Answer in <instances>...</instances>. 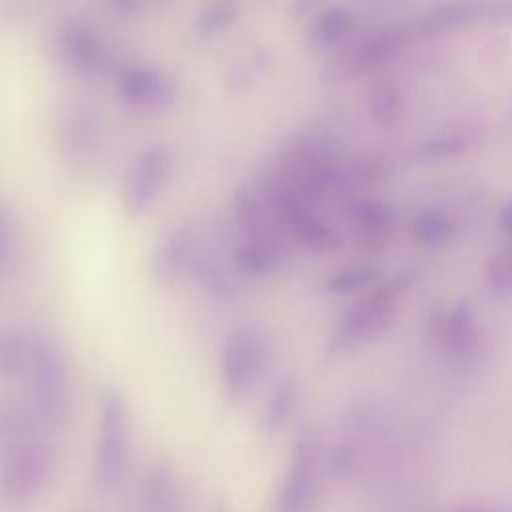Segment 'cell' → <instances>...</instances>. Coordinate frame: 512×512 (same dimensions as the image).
Segmentation results:
<instances>
[{"instance_id":"cell-9","label":"cell","mask_w":512,"mask_h":512,"mask_svg":"<svg viewBox=\"0 0 512 512\" xmlns=\"http://www.w3.org/2000/svg\"><path fill=\"white\" fill-rule=\"evenodd\" d=\"M320 448L312 434H300L290 450L288 464L270 512H310L320 492Z\"/></svg>"},{"instance_id":"cell-22","label":"cell","mask_w":512,"mask_h":512,"mask_svg":"<svg viewBox=\"0 0 512 512\" xmlns=\"http://www.w3.org/2000/svg\"><path fill=\"white\" fill-rule=\"evenodd\" d=\"M34 332L10 324L0 328V376L12 378L28 370Z\"/></svg>"},{"instance_id":"cell-13","label":"cell","mask_w":512,"mask_h":512,"mask_svg":"<svg viewBox=\"0 0 512 512\" xmlns=\"http://www.w3.org/2000/svg\"><path fill=\"white\" fill-rule=\"evenodd\" d=\"M428 336L452 362H468L480 346V328L474 310L466 302L440 308L430 318Z\"/></svg>"},{"instance_id":"cell-2","label":"cell","mask_w":512,"mask_h":512,"mask_svg":"<svg viewBox=\"0 0 512 512\" xmlns=\"http://www.w3.org/2000/svg\"><path fill=\"white\" fill-rule=\"evenodd\" d=\"M270 206L280 232L310 250H330L338 236L316 202L300 194L274 166L256 182Z\"/></svg>"},{"instance_id":"cell-10","label":"cell","mask_w":512,"mask_h":512,"mask_svg":"<svg viewBox=\"0 0 512 512\" xmlns=\"http://www.w3.org/2000/svg\"><path fill=\"white\" fill-rule=\"evenodd\" d=\"M116 96L134 112H162L178 96L176 78L150 62L120 64L114 72Z\"/></svg>"},{"instance_id":"cell-5","label":"cell","mask_w":512,"mask_h":512,"mask_svg":"<svg viewBox=\"0 0 512 512\" xmlns=\"http://www.w3.org/2000/svg\"><path fill=\"white\" fill-rule=\"evenodd\" d=\"M132 438V416L124 392L106 386L98 400L96 434L92 448V484L98 490H112L126 468Z\"/></svg>"},{"instance_id":"cell-21","label":"cell","mask_w":512,"mask_h":512,"mask_svg":"<svg viewBox=\"0 0 512 512\" xmlns=\"http://www.w3.org/2000/svg\"><path fill=\"white\" fill-rule=\"evenodd\" d=\"M240 18V4L230 0H218L204 4L190 22V34L196 42H214L228 32Z\"/></svg>"},{"instance_id":"cell-28","label":"cell","mask_w":512,"mask_h":512,"mask_svg":"<svg viewBox=\"0 0 512 512\" xmlns=\"http://www.w3.org/2000/svg\"><path fill=\"white\" fill-rule=\"evenodd\" d=\"M378 278H380V270L372 264H348V266L334 270L326 278L324 290L328 294L348 296L352 292H360V290L374 286L378 282Z\"/></svg>"},{"instance_id":"cell-33","label":"cell","mask_w":512,"mask_h":512,"mask_svg":"<svg viewBox=\"0 0 512 512\" xmlns=\"http://www.w3.org/2000/svg\"><path fill=\"white\" fill-rule=\"evenodd\" d=\"M208 512H232V510H230V506H228V502H226V500L218 498V500H214V502H212V506H210V510H208Z\"/></svg>"},{"instance_id":"cell-31","label":"cell","mask_w":512,"mask_h":512,"mask_svg":"<svg viewBox=\"0 0 512 512\" xmlns=\"http://www.w3.org/2000/svg\"><path fill=\"white\" fill-rule=\"evenodd\" d=\"M14 256V226L10 214L0 204V266Z\"/></svg>"},{"instance_id":"cell-3","label":"cell","mask_w":512,"mask_h":512,"mask_svg":"<svg viewBox=\"0 0 512 512\" xmlns=\"http://www.w3.org/2000/svg\"><path fill=\"white\" fill-rule=\"evenodd\" d=\"M56 470V450L40 436L10 442L0 460V508L20 512L50 484Z\"/></svg>"},{"instance_id":"cell-24","label":"cell","mask_w":512,"mask_h":512,"mask_svg":"<svg viewBox=\"0 0 512 512\" xmlns=\"http://www.w3.org/2000/svg\"><path fill=\"white\" fill-rule=\"evenodd\" d=\"M190 274L196 278V282L214 296H226L232 290V274L234 270L228 268L220 254H214L210 250H204L200 244V250L194 258Z\"/></svg>"},{"instance_id":"cell-32","label":"cell","mask_w":512,"mask_h":512,"mask_svg":"<svg viewBox=\"0 0 512 512\" xmlns=\"http://www.w3.org/2000/svg\"><path fill=\"white\" fill-rule=\"evenodd\" d=\"M498 226H500V230H502L508 238H512V198L500 208Z\"/></svg>"},{"instance_id":"cell-30","label":"cell","mask_w":512,"mask_h":512,"mask_svg":"<svg viewBox=\"0 0 512 512\" xmlns=\"http://www.w3.org/2000/svg\"><path fill=\"white\" fill-rule=\"evenodd\" d=\"M486 286L498 298L512 294V246L498 250L488 260Z\"/></svg>"},{"instance_id":"cell-23","label":"cell","mask_w":512,"mask_h":512,"mask_svg":"<svg viewBox=\"0 0 512 512\" xmlns=\"http://www.w3.org/2000/svg\"><path fill=\"white\" fill-rule=\"evenodd\" d=\"M272 50L268 46H254L252 50L238 56L224 74V88L230 94L248 90L256 78L270 66Z\"/></svg>"},{"instance_id":"cell-6","label":"cell","mask_w":512,"mask_h":512,"mask_svg":"<svg viewBox=\"0 0 512 512\" xmlns=\"http://www.w3.org/2000/svg\"><path fill=\"white\" fill-rule=\"evenodd\" d=\"M268 362L264 334L254 324L234 326L218 348V382L222 394L238 402L258 384Z\"/></svg>"},{"instance_id":"cell-7","label":"cell","mask_w":512,"mask_h":512,"mask_svg":"<svg viewBox=\"0 0 512 512\" xmlns=\"http://www.w3.org/2000/svg\"><path fill=\"white\" fill-rule=\"evenodd\" d=\"M52 48L56 58L74 74L96 78L116 72V54L104 32L90 20L70 14L54 24Z\"/></svg>"},{"instance_id":"cell-29","label":"cell","mask_w":512,"mask_h":512,"mask_svg":"<svg viewBox=\"0 0 512 512\" xmlns=\"http://www.w3.org/2000/svg\"><path fill=\"white\" fill-rule=\"evenodd\" d=\"M368 110L372 118L382 126H394L404 114L402 94L390 80L374 84L368 92Z\"/></svg>"},{"instance_id":"cell-19","label":"cell","mask_w":512,"mask_h":512,"mask_svg":"<svg viewBox=\"0 0 512 512\" xmlns=\"http://www.w3.org/2000/svg\"><path fill=\"white\" fill-rule=\"evenodd\" d=\"M282 258V240H238L230 254V266L236 276L256 280L272 274Z\"/></svg>"},{"instance_id":"cell-16","label":"cell","mask_w":512,"mask_h":512,"mask_svg":"<svg viewBox=\"0 0 512 512\" xmlns=\"http://www.w3.org/2000/svg\"><path fill=\"white\" fill-rule=\"evenodd\" d=\"M144 512H186V496L178 474L166 462L152 464L142 478Z\"/></svg>"},{"instance_id":"cell-27","label":"cell","mask_w":512,"mask_h":512,"mask_svg":"<svg viewBox=\"0 0 512 512\" xmlns=\"http://www.w3.org/2000/svg\"><path fill=\"white\" fill-rule=\"evenodd\" d=\"M482 6L474 2H452V4H442L434 10H430L422 22L420 28L426 34H444L448 30H454L470 20H474L480 14Z\"/></svg>"},{"instance_id":"cell-8","label":"cell","mask_w":512,"mask_h":512,"mask_svg":"<svg viewBox=\"0 0 512 512\" xmlns=\"http://www.w3.org/2000/svg\"><path fill=\"white\" fill-rule=\"evenodd\" d=\"M172 168L174 154L166 144H146L132 154L120 178V208L126 218H140L154 206Z\"/></svg>"},{"instance_id":"cell-14","label":"cell","mask_w":512,"mask_h":512,"mask_svg":"<svg viewBox=\"0 0 512 512\" xmlns=\"http://www.w3.org/2000/svg\"><path fill=\"white\" fill-rule=\"evenodd\" d=\"M230 220L238 240H282V232L256 182L236 184L230 198Z\"/></svg>"},{"instance_id":"cell-15","label":"cell","mask_w":512,"mask_h":512,"mask_svg":"<svg viewBox=\"0 0 512 512\" xmlns=\"http://www.w3.org/2000/svg\"><path fill=\"white\" fill-rule=\"evenodd\" d=\"M404 38L406 32L396 26L372 28L338 54L334 68L346 76L376 68L380 62H386L402 48Z\"/></svg>"},{"instance_id":"cell-1","label":"cell","mask_w":512,"mask_h":512,"mask_svg":"<svg viewBox=\"0 0 512 512\" xmlns=\"http://www.w3.org/2000/svg\"><path fill=\"white\" fill-rule=\"evenodd\" d=\"M30 402L42 424L64 428L74 416L76 392L66 348L50 332L36 330L28 364Z\"/></svg>"},{"instance_id":"cell-26","label":"cell","mask_w":512,"mask_h":512,"mask_svg":"<svg viewBox=\"0 0 512 512\" xmlns=\"http://www.w3.org/2000/svg\"><path fill=\"white\" fill-rule=\"evenodd\" d=\"M472 144L474 136L468 130H440L416 144V156L426 160L454 158L464 154Z\"/></svg>"},{"instance_id":"cell-11","label":"cell","mask_w":512,"mask_h":512,"mask_svg":"<svg viewBox=\"0 0 512 512\" xmlns=\"http://www.w3.org/2000/svg\"><path fill=\"white\" fill-rule=\"evenodd\" d=\"M106 118L92 102H72L58 120V148L74 164L96 160L106 144Z\"/></svg>"},{"instance_id":"cell-4","label":"cell","mask_w":512,"mask_h":512,"mask_svg":"<svg viewBox=\"0 0 512 512\" xmlns=\"http://www.w3.org/2000/svg\"><path fill=\"white\" fill-rule=\"evenodd\" d=\"M412 282L414 274L400 272L364 294L352 308L342 314V318L334 326L328 342V352H348L386 332L392 326L400 310V302Z\"/></svg>"},{"instance_id":"cell-20","label":"cell","mask_w":512,"mask_h":512,"mask_svg":"<svg viewBox=\"0 0 512 512\" xmlns=\"http://www.w3.org/2000/svg\"><path fill=\"white\" fill-rule=\"evenodd\" d=\"M354 28V14L344 4H330L322 8L310 22L308 38L318 50H330L340 46Z\"/></svg>"},{"instance_id":"cell-18","label":"cell","mask_w":512,"mask_h":512,"mask_svg":"<svg viewBox=\"0 0 512 512\" xmlns=\"http://www.w3.org/2000/svg\"><path fill=\"white\" fill-rule=\"evenodd\" d=\"M300 396V382L294 372H284L272 384L258 414V430L264 436L278 434L294 414Z\"/></svg>"},{"instance_id":"cell-17","label":"cell","mask_w":512,"mask_h":512,"mask_svg":"<svg viewBox=\"0 0 512 512\" xmlns=\"http://www.w3.org/2000/svg\"><path fill=\"white\" fill-rule=\"evenodd\" d=\"M346 216L356 236L366 244H380L392 228V210L386 202L374 196H350Z\"/></svg>"},{"instance_id":"cell-25","label":"cell","mask_w":512,"mask_h":512,"mask_svg":"<svg viewBox=\"0 0 512 512\" xmlns=\"http://www.w3.org/2000/svg\"><path fill=\"white\" fill-rule=\"evenodd\" d=\"M456 232V220L450 212L430 206L416 212L412 218V234L422 246L446 244Z\"/></svg>"},{"instance_id":"cell-12","label":"cell","mask_w":512,"mask_h":512,"mask_svg":"<svg viewBox=\"0 0 512 512\" xmlns=\"http://www.w3.org/2000/svg\"><path fill=\"white\" fill-rule=\"evenodd\" d=\"M200 250V238L190 222H174L166 226L150 248L148 272L158 284H170L190 274L194 258Z\"/></svg>"}]
</instances>
